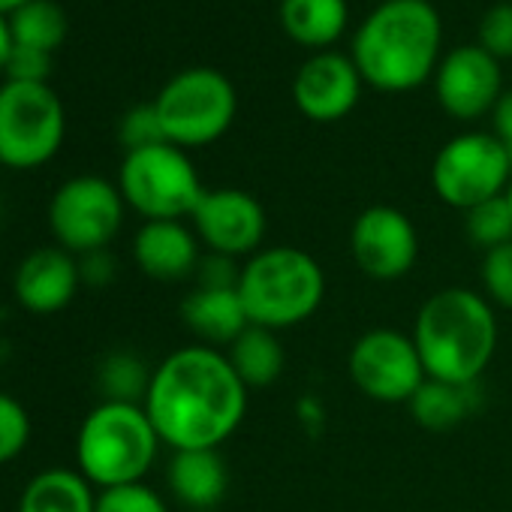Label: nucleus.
I'll return each mask as SVG.
<instances>
[{
    "instance_id": "nucleus-1",
    "label": "nucleus",
    "mask_w": 512,
    "mask_h": 512,
    "mask_svg": "<svg viewBox=\"0 0 512 512\" xmlns=\"http://www.w3.org/2000/svg\"><path fill=\"white\" fill-rule=\"evenodd\" d=\"M247 392L226 350L187 344L154 365L142 407L172 452L220 449L244 422Z\"/></svg>"
},
{
    "instance_id": "nucleus-2",
    "label": "nucleus",
    "mask_w": 512,
    "mask_h": 512,
    "mask_svg": "<svg viewBox=\"0 0 512 512\" xmlns=\"http://www.w3.org/2000/svg\"><path fill=\"white\" fill-rule=\"evenodd\" d=\"M443 22L428 0H383L353 37L350 58L362 82L383 94H407L434 79Z\"/></svg>"
},
{
    "instance_id": "nucleus-3",
    "label": "nucleus",
    "mask_w": 512,
    "mask_h": 512,
    "mask_svg": "<svg viewBox=\"0 0 512 512\" xmlns=\"http://www.w3.org/2000/svg\"><path fill=\"white\" fill-rule=\"evenodd\" d=\"M494 305L467 287H446L425 299L413 323V344L431 380L476 386L497 350Z\"/></svg>"
},
{
    "instance_id": "nucleus-4",
    "label": "nucleus",
    "mask_w": 512,
    "mask_h": 512,
    "mask_svg": "<svg viewBox=\"0 0 512 512\" xmlns=\"http://www.w3.org/2000/svg\"><path fill=\"white\" fill-rule=\"evenodd\" d=\"M238 296L250 326L281 332L302 326L320 311L326 275L308 250L269 244L241 263Z\"/></svg>"
},
{
    "instance_id": "nucleus-5",
    "label": "nucleus",
    "mask_w": 512,
    "mask_h": 512,
    "mask_svg": "<svg viewBox=\"0 0 512 512\" xmlns=\"http://www.w3.org/2000/svg\"><path fill=\"white\" fill-rule=\"evenodd\" d=\"M160 446L163 443L142 404L100 401L76 431V470L97 491L145 482Z\"/></svg>"
},
{
    "instance_id": "nucleus-6",
    "label": "nucleus",
    "mask_w": 512,
    "mask_h": 512,
    "mask_svg": "<svg viewBox=\"0 0 512 512\" xmlns=\"http://www.w3.org/2000/svg\"><path fill=\"white\" fill-rule=\"evenodd\" d=\"M115 184L142 220H190L205 193L193 160L172 142L127 151Z\"/></svg>"
},
{
    "instance_id": "nucleus-7",
    "label": "nucleus",
    "mask_w": 512,
    "mask_h": 512,
    "mask_svg": "<svg viewBox=\"0 0 512 512\" xmlns=\"http://www.w3.org/2000/svg\"><path fill=\"white\" fill-rule=\"evenodd\" d=\"M154 109L160 115L166 142L190 151L226 136L238 112V97L220 70L190 67L160 88Z\"/></svg>"
},
{
    "instance_id": "nucleus-8",
    "label": "nucleus",
    "mask_w": 512,
    "mask_h": 512,
    "mask_svg": "<svg viewBox=\"0 0 512 512\" xmlns=\"http://www.w3.org/2000/svg\"><path fill=\"white\" fill-rule=\"evenodd\" d=\"M67 112L46 85H0V166L31 172L46 166L64 145Z\"/></svg>"
},
{
    "instance_id": "nucleus-9",
    "label": "nucleus",
    "mask_w": 512,
    "mask_h": 512,
    "mask_svg": "<svg viewBox=\"0 0 512 512\" xmlns=\"http://www.w3.org/2000/svg\"><path fill=\"white\" fill-rule=\"evenodd\" d=\"M127 202L103 175H73L49 199V229L58 247L73 256L106 250L124 226Z\"/></svg>"
},
{
    "instance_id": "nucleus-10",
    "label": "nucleus",
    "mask_w": 512,
    "mask_h": 512,
    "mask_svg": "<svg viewBox=\"0 0 512 512\" xmlns=\"http://www.w3.org/2000/svg\"><path fill=\"white\" fill-rule=\"evenodd\" d=\"M512 181V154L494 133L470 130L449 139L431 163V187L440 202L470 211L503 196Z\"/></svg>"
},
{
    "instance_id": "nucleus-11",
    "label": "nucleus",
    "mask_w": 512,
    "mask_h": 512,
    "mask_svg": "<svg viewBox=\"0 0 512 512\" xmlns=\"http://www.w3.org/2000/svg\"><path fill=\"white\" fill-rule=\"evenodd\" d=\"M350 380L353 386L380 404H407L428 380L413 335L398 329H371L350 347Z\"/></svg>"
},
{
    "instance_id": "nucleus-12",
    "label": "nucleus",
    "mask_w": 512,
    "mask_h": 512,
    "mask_svg": "<svg viewBox=\"0 0 512 512\" xmlns=\"http://www.w3.org/2000/svg\"><path fill=\"white\" fill-rule=\"evenodd\" d=\"M190 226L208 253L250 260L256 250L266 247L269 217L263 202L253 193L238 187H220L202 193L196 211L190 214Z\"/></svg>"
},
{
    "instance_id": "nucleus-13",
    "label": "nucleus",
    "mask_w": 512,
    "mask_h": 512,
    "mask_svg": "<svg viewBox=\"0 0 512 512\" xmlns=\"http://www.w3.org/2000/svg\"><path fill=\"white\" fill-rule=\"evenodd\" d=\"M356 269L371 281H401L419 260V232L395 205L365 208L350 229Z\"/></svg>"
},
{
    "instance_id": "nucleus-14",
    "label": "nucleus",
    "mask_w": 512,
    "mask_h": 512,
    "mask_svg": "<svg viewBox=\"0 0 512 512\" xmlns=\"http://www.w3.org/2000/svg\"><path fill=\"white\" fill-rule=\"evenodd\" d=\"M434 97L455 121H479L491 115L503 94L500 61L482 46H458L440 58L434 70Z\"/></svg>"
},
{
    "instance_id": "nucleus-15",
    "label": "nucleus",
    "mask_w": 512,
    "mask_h": 512,
    "mask_svg": "<svg viewBox=\"0 0 512 512\" xmlns=\"http://www.w3.org/2000/svg\"><path fill=\"white\" fill-rule=\"evenodd\" d=\"M362 73L344 52L311 55L293 79V103L314 124H335L347 118L362 97Z\"/></svg>"
},
{
    "instance_id": "nucleus-16",
    "label": "nucleus",
    "mask_w": 512,
    "mask_h": 512,
    "mask_svg": "<svg viewBox=\"0 0 512 512\" xmlns=\"http://www.w3.org/2000/svg\"><path fill=\"white\" fill-rule=\"evenodd\" d=\"M82 290L79 256L58 244H43L25 253L13 275V296L22 311L34 317H52L73 305Z\"/></svg>"
},
{
    "instance_id": "nucleus-17",
    "label": "nucleus",
    "mask_w": 512,
    "mask_h": 512,
    "mask_svg": "<svg viewBox=\"0 0 512 512\" xmlns=\"http://www.w3.org/2000/svg\"><path fill=\"white\" fill-rule=\"evenodd\" d=\"M133 263L151 281H187L196 278L202 244L184 220H142L133 235Z\"/></svg>"
},
{
    "instance_id": "nucleus-18",
    "label": "nucleus",
    "mask_w": 512,
    "mask_h": 512,
    "mask_svg": "<svg viewBox=\"0 0 512 512\" xmlns=\"http://www.w3.org/2000/svg\"><path fill=\"white\" fill-rule=\"evenodd\" d=\"M166 485L175 503L190 512L214 509L229 488V470L220 449H178L166 464Z\"/></svg>"
},
{
    "instance_id": "nucleus-19",
    "label": "nucleus",
    "mask_w": 512,
    "mask_h": 512,
    "mask_svg": "<svg viewBox=\"0 0 512 512\" xmlns=\"http://www.w3.org/2000/svg\"><path fill=\"white\" fill-rule=\"evenodd\" d=\"M181 323L196 338V344L226 350L247 326V314L238 290H214L196 287L181 302Z\"/></svg>"
},
{
    "instance_id": "nucleus-20",
    "label": "nucleus",
    "mask_w": 512,
    "mask_h": 512,
    "mask_svg": "<svg viewBox=\"0 0 512 512\" xmlns=\"http://www.w3.org/2000/svg\"><path fill=\"white\" fill-rule=\"evenodd\" d=\"M284 34L314 52H329L347 31L350 7L347 0H281Z\"/></svg>"
},
{
    "instance_id": "nucleus-21",
    "label": "nucleus",
    "mask_w": 512,
    "mask_h": 512,
    "mask_svg": "<svg viewBox=\"0 0 512 512\" xmlns=\"http://www.w3.org/2000/svg\"><path fill=\"white\" fill-rule=\"evenodd\" d=\"M16 512H97V488L76 467H46L25 482Z\"/></svg>"
},
{
    "instance_id": "nucleus-22",
    "label": "nucleus",
    "mask_w": 512,
    "mask_h": 512,
    "mask_svg": "<svg viewBox=\"0 0 512 512\" xmlns=\"http://www.w3.org/2000/svg\"><path fill=\"white\" fill-rule=\"evenodd\" d=\"M226 356L247 389H269L281 380L287 368V353L272 329L247 326L229 347Z\"/></svg>"
},
{
    "instance_id": "nucleus-23",
    "label": "nucleus",
    "mask_w": 512,
    "mask_h": 512,
    "mask_svg": "<svg viewBox=\"0 0 512 512\" xmlns=\"http://www.w3.org/2000/svg\"><path fill=\"white\" fill-rule=\"evenodd\" d=\"M473 389L476 386H458L446 380H425L419 392L407 401L413 419L428 431H449L458 422H464L473 413Z\"/></svg>"
},
{
    "instance_id": "nucleus-24",
    "label": "nucleus",
    "mask_w": 512,
    "mask_h": 512,
    "mask_svg": "<svg viewBox=\"0 0 512 512\" xmlns=\"http://www.w3.org/2000/svg\"><path fill=\"white\" fill-rule=\"evenodd\" d=\"M10 37L16 46H31L40 52H55L67 40V13L55 0H28L7 16Z\"/></svg>"
},
{
    "instance_id": "nucleus-25",
    "label": "nucleus",
    "mask_w": 512,
    "mask_h": 512,
    "mask_svg": "<svg viewBox=\"0 0 512 512\" xmlns=\"http://www.w3.org/2000/svg\"><path fill=\"white\" fill-rule=\"evenodd\" d=\"M154 368L145 365L142 356L130 350L109 353L97 368V389L103 401H121V404H142Z\"/></svg>"
},
{
    "instance_id": "nucleus-26",
    "label": "nucleus",
    "mask_w": 512,
    "mask_h": 512,
    "mask_svg": "<svg viewBox=\"0 0 512 512\" xmlns=\"http://www.w3.org/2000/svg\"><path fill=\"white\" fill-rule=\"evenodd\" d=\"M464 232L482 253L494 250L500 244H509L512 241V208H509L506 196H494V199L479 202L470 211H464Z\"/></svg>"
},
{
    "instance_id": "nucleus-27",
    "label": "nucleus",
    "mask_w": 512,
    "mask_h": 512,
    "mask_svg": "<svg viewBox=\"0 0 512 512\" xmlns=\"http://www.w3.org/2000/svg\"><path fill=\"white\" fill-rule=\"evenodd\" d=\"M34 434V422L28 407L10 395V392H0V467L13 464L31 443Z\"/></svg>"
},
{
    "instance_id": "nucleus-28",
    "label": "nucleus",
    "mask_w": 512,
    "mask_h": 512,
    "mask_svg": "<svg viewBox=\"0 0 512 512\" xmlns=\"http://www.w3.org/2000/svg\"><path fill=\"white\" fill-rule=\"evenodd\" d=\"M479 284H482V296L491 305L512 311V241L482 253Z\"/></svg>"
},
{
    "instance_id": "nucleus-29",
    "label": "nucleus",
    "mask_w": 512,
    "mask_h": 512,
    "mask_svg": "<svg viewBox=\"0 0 512 512\" xmlns=\"http://www.w3.org/2000/svg\"><path fill=\"white\" fill-rule=\"evenodd\" d=\"M97 512H169V503L148 482H130L97 491Z\"/></svg>"
},
{
    "instance_id": "nucleus-30",
    "label": "nucleus",
    "mask_w": 512,
    "mask_h": 512,
    "mask_svg": "<svg viewBox=\"0 0 512 512\" xmlns=\"http://www.w3.org/2000/svg\"><path fill=\"white\" fill-rule=\"evenodd\" d=\"M118 139L127 151H139V148H151L166 142L160 115L154 109V103H139L133 109L124 112L121 124H118Z\"/></svg>"
},
{
    "instance_id": "nucleus-31",
    "label": "nucleus",
    "mask_w": 512,
    "mask_h": 512,
    "mask_svg": "<svg viewBox=\"0 0 512 512\" xmlns=\"http://www.w3.org/2000/svg\"><path fill=\"white\" fill-rule=\"evenodd\" d=\"M476 46H482L491 58H512V0L491 7L476 28Z\"/></svg>"
},
{
    "instance_id": "nucleus-32",
    "label": "nucleus",
    "mask_w": 512,
    "mask_h": 512,
    "mask_svg": "<svg viewBox=\"0 0 512 512\" xmlns=\"http://www.w3.org/2000/svg\"><path fill=\"white\" fill-rule=\"evenodd\" d=\"M52 73V55L31 49V46H16L7 58V82H28V85H46Z\"/></svg>"
},
{
    "instance_id": "nucleus-33",
    "label": "nucleus",
    "mask_w": 512,
    "mask_h": 512,
    "mask_svg": "<svg viewBox=\"0 0 512 512\" xmlns=\"http://www.w3.org/2000/svg\"><path fill=\"white\" fill-rule=\"evenodd\" d=\"M241 266L232 256L220 253H202V263L196 269V287H214V290H238Z\"/></svg>"
},
{
    "instance_id": "nucleus-34",
    "label": "nucleus",
    "mask_w": 512,
    "mask_h": 512,
    "mask_svg": "<svg viewBox=\"0 0 512 512\" xmlns=\"http://www.w3.org/2000/svg\"><path fill=\"white\" fill-rule=\"evenodd\" d=\"M79 275H82V287H94V290L109 287L118 275V263L109 253V247L79 256Z\"/></svg>"
},
{
    "instance_id": "nucleus-35",
    "label": "nucleus",
    "mask_w": 512,
    "mask_h": 512,
    "mask_svg": "<svg viewBox=\"0 0 512 512\" xmlns=\"http://www.w3.org/2000/svg\"><path fill=\"white\" fill-rule=\"evenodd\" d=\"M491 124H494V136L506 145V151L512 154V88H506L497 100V106L491 109Z\"/></svg>"
},
{
    "instance_id": "nucleus-36",
    "label": "nucleus",
    "mask_w": 512,
    "mask_h": 512,
    "mask_svg": "<svg viewBox=\"0 0 512 512\" xmlns=\"http://www.w3.org/2000/svg\"><path fill=\"white\" fill-rule=\"evenodd\" d=\"M13 52V37H10V22L7 16H0V73L7 70V58Z\"/></svg>"
},
{
    "instance_id": "nucleus-37",
    "label": "nucleus",
    "mask_w": 512,
    "mask_h": 512,
    "mask_svg": "<svg viewBox=\"0 0 512 512\" xmlns=\"http://www.w3.org/2000/svg\"><path fill=\"white\" fill-rule=\"evenodd\" d=\"M22 4H28V0H0V16H10V13H16Z\"/></svg>"
},
{
    "instance_id": "nucleus-38",
    "label": "nucleus",
    "mask_w": 512,
    "mask_h": 512,
    "mask_svg": "<svg viewBox=\"0 0 512 512\" xmlns=\"http://www.w3.org/2000/svg\"><path fill=\"white\" fill-rule=\"evenodd\" d=\"M503 196H506V202H509V208H512V181H509V187H506V193H503Z\"/></svg>"
}]
</instances>
